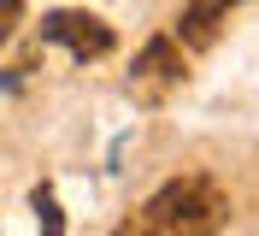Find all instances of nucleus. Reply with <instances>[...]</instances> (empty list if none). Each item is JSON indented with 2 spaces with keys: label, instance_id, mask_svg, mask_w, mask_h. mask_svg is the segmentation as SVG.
Masks as SVG:
<instances>
[{
  "label": "nucleus",
  "instance_id": "1",
  "mask_svg": "<svg viewBox=\"0 0 259 236\" xmlns=\"http://www.w3.org/2000/svg\"><path fill=\"white\" fill-rule=\"evenodd\" d=\"M224 213H230L224 189L206 183V177H177V183H165L159 195L142 207V219L159 236H218Z\"/></svg>",
  "mask_w": 259,
  "mask_h": 236
},
{
  "label": "nucleus",
  "instance_id": "2",
  "mask_svg": "<svg viewBox=\"0 0 259 236\" xmlns=\"http://www.w3.org/2000/svg\"><path fill=\"white\" fill-rule=\"evenodd\" d=\"M41 42L71 47L77 59H106L118 36H112V24H100L95 12H48L41 18Z\"/></svg>",
  "mask_w": 259,
  "mask_h": 236
},
{
  "label": "nucleus",
  "instance_id": "3",
  "mask_svg": "<svg viewBox=\"0 0 259 236\" xmlns=\"http://www.w3.org/2000/svg\"><path fill=\"white\" fill-rule=\"evenodd\" d=\"M171 83H183V53L171 36H153L142 47V59H136V89L142 94H165Z\"/></svg>",
  "mask_w": 259,
  "mask_h": 236
},
{
  "label": "nucleus",
  "instance_id": "4",
  "mask_svg": "<svg viewBox=\"0 0 259 236\" xmlns=\"http://www.w3.org/2000/svg\"><path fill=\"white\" fill-rule=\"evenodd\" d=\"M224 12H230V0H189L183 18H177V36H183L189 47H212V42H218Z\"/></svg>",
  "mask_w": 259,
  "mask_h": 236
},
{
  "label": "nucleus",
  "instance_id": "5",
  "mask_svg": "<svg viewBox=\"0 0 259 236\" xmlns=\"http://www.w3.org/2000/svg\"><path fill=\"white\" fill-rule=\"evenodd\" d=\"M30 207H35V224H41V236H65V213H59V195H53L48 183L30 189Z\"/></svg>",
  "mask_w": 259,
  "mask_h": 236
},
{
  "label": "nucleus",
  "instance_id": "6",
  "mask_svg": "<svg viewBox=\"0 0 259 236\" xmlns=\"http://www.w3.org/2000/svg\"><path fill=\"white\" fill-rule=\"evenodd\" d=\"M18 18H24V0H0V42L18 30Z\"/></svg>",
  "mask_w": 259,
  "mask_h": 236
},
{
  "label": "nucleus",
  "instance_id": "7",
  "mask_svg": "<svg viewBox=\"0 0 259 236\" xmlns=\"http://www.w3.org/2000/svg\"><path fill=\"white\" fill-rule=\"evenodd\" d=\"M118 236H159V230H153V224H142V230H136V224H124Z\"/></svg>",
  "mask_w": 259,
  "mask_h": 236
}]
</instances>
